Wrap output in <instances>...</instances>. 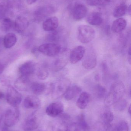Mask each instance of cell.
Returning a JSON list of instances; mask_svg holds the SVG:
<instances>
[{
	"instance_id": "cell-6",
	"label": "cell",
	"mask_w": 131,
	"mask_h": 131,
	"mask_svg": "<svg viewBox=\"0 0 131 131\" xmlns=\"http://www.w3.org/2000/svg\"><path fill=\"white\" fill-rule=\"evenodd\" d=\"M7 102L12 107H17L22 100L21 94L12 86H9L6 94Z\"/></svg>"
},
{
	"instance_id": "cell-25",
	"label": "cell",
	"mask_w": 131,
	"mask_h": 131,
	"mask_svg": "<svg viewBox=\"0 0 131 131\" xmlns=\"http://www.w3.org/2000/svg\"><path fill=\"white\" fill-rule=\"evenodd\" d=\"M68 63L66 57H59L54 62L52 65L53 69L55 71H58L64 68Z\"/></svg>"
},
{
	"instance_id": "cell-44",
	"label": "cell",
	"mask_w": 131,
	"mask_h": 131,
	"mask_svg": "<svg viewBox=\"0 0 131 131\" xmlns=\"http://www.w3.org/2000/svg\"><path fill=\"white\" fill-rule=\"evenodd\" d=\"M2 131H8V127L5 126L2 128Z\"/></svg>"
},
{
	"instance_id": "cell-1",
	"label": "cell",
	"mask_w": 131,
	"mask_h": 131,
	"mask_svg": "<svg viewBox=\"0 0 131 131\" xmlns=\"http://www.w3.org/2000/svg\"><path fill=\"white\" fill-rule=\"evenodd\" d=\"M125 92V86L122 82L117 81L114 82L111 86L109 93L105 96V105L110 106L114 104L122 99Z\"/></svg>"
},
{
	"instance_id": "cell-14",
	"label": "cell",
	"mask_w": 131,
	"mask_h": 131,
	"mask_svg": "<svg viewBox=\"0 0 131 131\" xmlns=\"http://www.w3.org/2000/svg\"><path fill=\"white\" fill-rule=\"evenodd\" d=\"M31 84L29 76L21 75L15 81V86L20 91H27L30 89Z\"/></svg>"
},
{
	"instance_id": "cell-17",
	"label": "cell",
	"mask_w": 131,
	"mask_h": 131,
	"mask_svg": "<svg viewBox=\"0 0 131 131\" xmlns=\"http://www.w3.org/2000/svg\"><path fill=\"white\" fill-rule=\"evenodd\" d=\"M29 22L26 18L24 17H17L14 22V28L18 33H22L28 27Z\"/></svg>"
},
{
	"instance_id": "cell-29",
	"label": "cell",
	"mask_w": 131,
	"mask_h": 131,
	"mask_svg": "<svg viewBox=\"0 0 131 131\" xmlns=\"http://www.w3.org/2000/svg\"><path fill=\"white\" fill-rule=\"evenodd\" d=\"M68 126L63 121H58L55 122L52 127V131H68Z\"/></svg>"
},
{
	"instance_id": "cell-39",
	"label": "cell",
	"mask_w": 131,
	"mask_h": 131,
	"mask_svg": "<svg viewBox=\"0 0 131 131\" xmlns=\"http://www.w3.org/2000/svg\"><path fill=\"white\" fill-rule=\"evenodd\" d=\"M38 0H26L27 3L28 4L32 5L36 2Z\"/></svg>"
},
{
	"instance_id": "cell-10",
	"label": "cell",
	"mask_w": 131,
	"mask_h": 131,
	"mask_svg": "<svg viewBox=\"0 0 131 131\" xmlns=\"http://www.w3.org/2000/svg\"><path fill=\"white\" fill-rule=\"evenodd\" d=\"M90 128L85 120L84 116L82 114L79 116L78 121L68 127V131H90Z\"/></svg>"
},
{
	"instance_id": "cell-42",
	"label": "cell",
	"mask_w": 131,
	"mask_h": 131,
	"mask_svg": "<svg viewBox=\"0 0 131 131\" xmlns=\"http://www.w3.org/2000/svg\"><path fill=\"white\" fill-rule=\"evenodd\" d=\"M3 112H2V111L1 109V108H0V123H1L2 120V118H3Z\"/></svg>"
},
{
	"instance_id": "cell-28",
	"label": "cell",
	"mask_w": 131,
	"mask_h": 131,
	"mask_svg": "<svg viewBox=\"0 0 131 131\" xmlns=\"http://www.w3.org/2000/svg\"><path fill=\"white\" fill-rule=\"evenodd\" d=\"M37 76L39 79L44 80L46 79L48 75V72L47 67L45 65L40 66L38 69L36 70Z\"/></svg>"
},
{
	"instance_id": "cell-13",
	"label": "cell",
	"mask_w": 131,
	"mask_h": 131,
	"mask_svg": "<svg viewBox=\"0 0 131 131\" xmlns=\"http://www.w3.org/2000/svg\"><path fill=\"white\" fill-rule=\"evenodd\" d=\"M36 65L34 62L28 61L22 64L19 68V72L21 75L29 76L36 71Z\"/></svg>"
},
{
	"instance_id": "cell-16",
	"label": "cell",
	"mask_w": 131,
	"mask_h": 131,
	"mask_svg": "<svg viewBox=\"0 0 131 131\" xmlns=\"http://www.w3.org/2000/svg\"><path fill=\"white\" fill-rule=\"evenodd\" d=\"M41 102L39 99L33 95L27 96L24 100L23 105L27 109H37L41 106Z\"/></svg>"
},
{
	"instance_id": "cell-22",
	"label": "cell",
	"mask_w": 131,
	"mask_h": 131,
	"mask_svg": "<svg viewBox=\"0 0 131 131\" xmlns=\"http://www.w3.org/2000/svg\"><path fill=\"white\" fill-rule=\"evenodd\" d=\"M87 21L91 25L98 26L102 24L103 19L100 13L93 12L89 14L87 17Z\"/></svg>"
},
{
	"instance_id": "cell-18",
	"label": "cell",
	"mask_w": 131,
	"mask_h": 131,
	"mask_svg": "<svg viewBox=\"0 0 131 131\" xmlns=\"http://www.w3.org/2000/svg\"><path fill=\"white\" fill-rule=\"evenodd\" d=\"M90 101V95L88 92H84L80 94L77 100L76 105L78 108L84 110L87 108Z\"/></svg>"
},
{
	"instance_id": "cell-41",
	"label": "cell",
	"mask_w": 131,
	"mask_h": 131,
	"mask_svg": "<svg viewBox=\"0 0 131 131\" xmlns=\"http://www.w3.org/2000/svg\"><path fill=\"white\" fill-rule=\"evenodd\" d=\"M131 6L130 5H129L127 7V13L129 15H131Z\"/></svg>"
},
{
	"instance_id": "cell-47",
	"label": "cell",
	"mask_w": 131,
	"mask_h": 131,
	"mask_svg": "<svg viewBox=\"0 0 131 131\" xmlns=\"http://www.w3.org/2000/svg\"><path fill=\"white\" fill-rule=\"evenodd\" d=\"M0 1H4V0H0Z\"/></svg>"
},
{
	"instance_id": "cell-33",
	"label": "cell",
	"mask_w": 131,
	"mask_h": 131,
	"mask_svg": "<svg viewBox=\"0 0 131 131\" xmlns=\"http://www.w3.org/2000/svg\"><path fill=\"white\" fill-rule=\"evenodd\" d=\"M110 0H87V4L91 6H102L109 3Z\"/></svg>"
},
{
	"instance_id": "cell-23",
	"label": "cell",
	"mask_w": 131,
	"mask_h": 131,
	"mask_svg": "<svg viewBox=\"0 0 131 131\" xmlns=\"http://www.w3.org/2000/svg\"><path fill=\"white\" fill-rule=\"evenodd\" d=\"M17 41L15 34L9 33L7 34L3 39V45L6 48H10L14 46Z\"/></svg>"
},
{
	"instance_id": "cell-46",
	"label": "cell",
	"mask_w": 131,
	"mask_h": 131,
	"mask_svg": "<svg viewBox=\"0 0 131 131\" xmlns=\"http://www.w3.org/2000/svg\"><path fill=\"white\" fill-rule=\"evenodd\" d=\"M131 105H129V107H128V112L129 113V114H130V115H131Z\"/></svg>"
},
{
	"instance_id": "cell-5",
	"label": "cell",
	"mask_w": 131,
	"mask_h": 131,
	"mask_svg": "<svg viewBox=\"0 0 131 131\" xmlns=\"http://www.w3.org/2000/svg\"><path fill=\"white\" fill-rule=\"evenodd\" d=\"M38 51L42 53L48 57H54L57 55L61 52V46L54 43H47L42 45L38 48Z\"/></svg>"
},
{
	"instance_id": "cell-19",
	"label": "cell",
	"mask_w": 131,
	"mask_h": 131,
	"mask_svg": "<svg viewBox=\"0 0 131 131\" xmlns=\"http://www.w3.org/2000/svg\"><path fill=\"white\" fill-rule=\"evenodd\" d=\"M38 126L37 118L35 116L32 115L25 121L22 128L24 131H32L37 129Z\"/></svg>"
},
{
	"instance_id": "cell-3",
	"label": "cell",
	"mask_w": 131,
	"mask_h": 131,
	"mask_svg": "<svg viewBox=\"0 0 131 131\" xmlns=\"http://www.w3.org/2000/svg\"><path fill=\"white\" fill-rule=\"evenodd\" d=\"M77 31L78 39L82 43H88L92 41L95 37V31L88 25H80L78 28Z\"/></svg>"
},
{
	"instance_id": "cell-30",
	"label": "cell",
	"mask_w": 131,
	"mask_h": 131,
	"mask_svg": "<svg viewBox=\"0 0 131 131\" xmlns=\"http://www.w3.org/2000/svg\"><path fill=\"white\" fill-rule=\"evenodd\" d=\"M102 121L105 125L111 124L114 119V115L111 111H107L104 112L102 116Z\"/></svg>"
},
{
	"instance_id": "cell-36",
	"label": "cell",
	"mask_w": 131,
	"mask_h": 131,
	"mask_svg": "<svg viewBox=\"0 0 131 131\" xmlns=\"http://www.w3.org/2000/svg\"><path fill=\"white\" fill-rule=\"evenodd\" d=\"M7 11L6 5L0 4V19L3 18L5 16Z\"/></svg>"
},
{
	"instance_id": "cell-32",
	"label": "cell",
	"mask_w": 131,
	"mask_h": 131,
	"mask_svg": "<svg viewBox=\"0 0 131 131\" xmlns=\"http://www.w3.org/2000/svg\"><path fill=\"white\" fill-rule=\"evenodd\" d=\"M114 105L115 110L119 111H124L127 107V103L126 100L122 99L115 103Z\"/></svg>"
},
{
	"instance_id": "cell-24",
	"label": "cell",
	"mask_w": 131,
	"mask_h": 131,
	"mask_svg": "<svg viewBox=\"0 0 131 131\" xmlns=\"http://www.w3.org/2000/svg\"><path fill=\"white\" fill-rule=\"evenodd\" d=\"M45 84L42 82H34L32 83L30 89L36 95L42 94L45 92L46 89Z\"/></svg>"
},
{
	"instance_id": "cell-4",
	"label": "cell",
	"mask_w": 131,
	"mask_h": 131,
	"mask_svg": "<svg viewBox=\"0 0 131 131\" xmlns=\"http://www.w3.org/2000/svg\"><path fill=\"white\" fill-rule=\"evenodd\" d=\"M20 113L17 107H12L6 111L5 114L4 124L8 127L14 126L18 122Z\"/></svg>"
},
{
	"instance_id": "cell-9",
	"label": "cell",
	"mask_w": 131,
	"mask_h": 131,
	"mask_svg": "<svg viewBox=\"0 0 131 131\" xmlns=\"http://www.w3.org/2000/svg\"><path fill=\"white\" fill-rule=\"evenodd\" d=\"M85 49L82 46L75 47L71 52L69 56L70 62L72 64H75L81 60L85 54Z\"/></svg>"
},
{
	"instance_id": "cell-43",
	"label": "cell",
	"mask_w": 131,
	"mask_h": 131,
	"mask_svg": "<svg viewBox=\"0 0 131 131\" xmlns=\"http://www.w3.org/2000/svg\"><path fill=\"white\" fill-rule=\"evenodd\" d=\"M3 45V39L0 37V50L2 48V46Z\"/></svg>"
},
{
	"instance_id": "cell-11",
	"label": "cell",
	"mask_w": 131,
	"mask_h": 131,
	"mask_svg": "<svg viewBox=\"0 0 131 131\" xmlns=\"http://www.w3.org/2000/svg\"><path fill=\"white\" fill-rule=\"evenodd\" d=\"M55 11V8L52 6L41 7L37 9L34 13V17L36 21L42 20Z\"/></svg>"
},
{
	"instance_id": "cell-38",
	"label": "cell",
	"mask_w": 131,
	"mask_h": 131,
	"mask_svg": "<svg viewBox=\"0 0 131 131\" xmlns=\"http://www.w3.org/2000/svg\"><path fill=\"white\" fill-rule=\"evenodd\" d=\"M5 68V65L4 64L0 62V75L2 73Z\"/></svg>"
},
{
	"instance_id": "cell-40",
	"label": "cell",
	"mask_w": 131,
	"mask_h": 131,
	"mask_svg": "<svg viewBox=\"0 0 131 131\" xmlns=\"http://www.w3.org/2000/svg\"><path fill=\"white\" fill-rule=\"evenodd\" d=\"M4 97V95L2 92L0 91V101H1Z\"/></svg>"
},
{
	"instance_id": "cell-31",
	"label": "cell",
	"mask_w": 131,
	"mask_h": 131,
	"mask_svg": "<svg viewBox=\"0 0 131 131\" xmlns=\"http://www.w3.org/2000/svg\"><path fill=\"white\" fill-rule=\"evenodd\" d=\"M94 90L97 96L100 98L105 97L107 95L106 88L100 84H97L95 86Z\"/></svg>"
},
{
	"instance_id": "cell-35",
	"label": "cell",
	"mask_w": 131,
	"mask_h": 131,
	"mask_svg": "<svg viewBox=\"0 0 131 131\" xmlns=\"http://www.w3.org/2000/svg\"><path fill=\"white\" fill-rule=\"evenodd\" d=\"M60 35L58 31L56 30L51 31L50 34L47 35L46 38V40L48 41L53 42L57 41L59 39Z\"/></svg>"
},
{
	"instance_id": "cell-45",
	"label": "cell",
	"mask_w": 131,
	"mask_h": 131,
	"mask_svg": "<svg viewBox=\"0 0 131 131\" xmlns=\"http://www.w3.org/2000/svg\"><path fill=\"white\" fill-rule=\"evenodd\" d=\"M131 47L130 46V47H129V48H128V55H129V56H131Z\"/></svg>"
},
{
	"instance_id": "cell-8",
	"label": "cell",
	"mask_w": 131,
	"mask_h": 131,
	"mask_svg": "<svg viewBox=\"0 0 131 131\" xmlns=\"http://www.w3.org/2000/svg\"><path fill=\"white\" fill-rule=\"evenodd\" d=\"M97 64V58L94 51L90 50L86 54L82 62V65L85 69L91 70L94 68Z\"/></svg>"
},
{
	"instance_id": "cell-26",
	"label": "cell",
	"mask_w": 131,
	"mask_h": 131,
	"mask_svg": "<svg viewBox=\"0 0 131 131\" xmlns=\"http://www.w3.org/2000/svg\"><path fill=\"white\" fill-rule=\"evenodd\" d=\"M128 6L125 4H122L117 6L114 10L113 15L115 18H120L127 13Z\"/></svg>"
},
{
	"instance_id": "cell-12",
	"label": "cell",
	"mask_w": 131,
	"mask_h": 131,
	"mask_svg": "<svg viewBox=\"0 0 131 131\" xmlns=\"http://www.w3.org/2000/svg\"><path fill=\"white\" fill-rule=\"evenodd\" d=\"M87 8L82 4H77L74 7L72 11V17L75 20L84 18L87 14Z\"/></svg>"
},
{
	"instance_id": "cell-20",
	"label": "cell",
	"mask_w": 131,
	"mask_h": 131,
	"mask_svg": "<svg viewBox=\"0 0 131 131\" xmlns=\"http://www.w3.org/2000/svg\"><path fill=\"white\" fill-rule=\"evenodd\" d=\"M127 25L126 20L122 18H119L113 22L112 26V30L115 33H120L125 29Z\"/></svg>"
},
{
	"instance_id": "cell-34",
	"label": "cell",
	"mask_w": 131,
	"mask_h": 131,
	"mask_svg": "<svg viewBox=\"0 0 131 131\" xmlns=\"http://www.w3.org/2000/svg\"><path fill=\"white\" fill-rule=\"evenodd\" d=\"M115 127L116 131H130L129 125L125 121L120 122Z\"/></svg>"
},
{
	"instance_id": "cell-21",
	"label": "cell",
	"mask_w": 131,
	"mask_h": 131,
	"mask_svg": "<svg viewBox=\"0 0 131 131\" xmlns=\"http://www.w3.org/2000/svg\"><path fill=\"white\" fill-rule=\"evenodd\" d=\"M81 91L82 89L78 85L70 86L64 95V99L66 101H70L78 95Z\"/></svg>"
},
{
	"instance_id": "cell-27",
	"label": "cell",
	"mask_w": 131,
	"mask_h": 131,
	"mask_svg": "<svg viewBox=\"0 0 131 131\" xmlns=\"http://www.w3.org/2000/svg\"><path fill=\"white\" fill-rule=\"evenodd\" d=\"M14 27V22L8 18H4L2 20L1 28L2 30L7 32Z\"/></svg>"
},
{
	"instance_id": "cell-15",
	"label": "cell",
	"mask_w": 131,
	"mask_h": 131,
	"mask_svg": "<svg viewBox=\"0 0 131 131\" xmlns=\"http://www.w3.org/2000/svg\"><path fill=\"white\" fill-rule=\"evenodd\" d=\"M59 25L58 18L55 16L50 17L43 22L42 27L45 31L51 32L57 30Z\"/></svg>"
},
{
	"instance_id": "cell-37",
	"label": "cell",
	"mask_w": 131,
	"mask_h": 131,
	"mask_svg": "<svg viewBox=\"0 0 131 131\" xmlns=\"http://www.w3.org/2000/svg\"><path fill=\"white\" fill-rule=\"evenodd\" d=\"M106 131H116V127L111 124L106 125Z\"/></svg>"
},
{
	"instance_id": "cell-7",
	"label": "cell",
	"mask_w": 131,
	"mask_h": 131,
	"mask_svg": "<svg viewBox=\"0 0 131 131\" xmlns=\"http://www.w3.org/2000/svg\"><path fill=\"white\" fill-rule=\"evenodd\" d=\"M64 105L61 102H53L48 106L46 113L52 117H56L62 114L64 111Z\"/></svg>"
},
{
	"instance_id": "cell-2",
	"label": "cell",
	"mask_w": 131,
	"mask_h": 131,
	"mask_svg": "<svg viewBox=\"0 0 131 131\" xmlns=\"http://www.w3.org/2000/svg\"><path fill=\"white\" fill-rule=\"evenodd\" d=\"M71 84V81L67 78H62L57 80L52 85V97L54 99H58L64 96Z\"/></svg>"
}]
</instances>
